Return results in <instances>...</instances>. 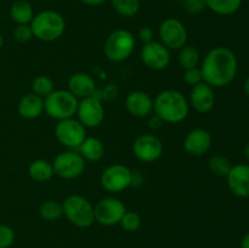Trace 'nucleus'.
<instances>
[{
    "mask_svg": "<svg viewBox=\"0 0 249 248\" xmlns=\"http://www.w3.org/2000/svg\"><path fill=\"white\" fill-rule=\"evenodd\" d=\"M199 68L203 82L212 88L228 87L237 75V56L229 48L216 46L207 53Z\"/></svg>",
    "mask_w": 249,
    "mask_h": 248,
    "instance_id": "obj_1",
    "label": "nucleus"
},
{
    "mask_svg": "<svg viewBox=\"0 0 249 248\" xmlns=\"http://www.w3.org/2000/svg\"><path fill=\"white\" fill-rule=\"evenodd\" d=\"M190 109L189 100L179 90H163L153 99V113L163 123H181L189 117Z\"/></svg>",
    "mask_w": 249,
    "mask_h": 248,
    "instance_id": "obj_2",
    "label": "nucleus"
},
{
    "mask_svg": "<svg viewBox=\"0 0 249 248\" xmlns=\"http://www.w3.org/2000/svg\"><path fill=\"white\" fill-rule=\"evenodd\" d=\"M34 38L40 41L50 43L62 36L66 31V19L60 12L53 10H44L34 15L31 22Z\"/></svg>",
    "mask_w": 249,
    "mask_h": 248,
    "instance_id": "obj_3",
    "label": "nucleus"
},
{
    "mask_svg": "<svg viewBox=\"0 0 249 248\" xmlns=\"http://www.w3.org/2000/svg\"><path fill=\"white\" fill-rule=\"evenodd\" d=\"M79 100L65 89L53 90L44 97V112L55 121L73 118L77 113Z\"/></svg>",
    "mask_w": 249,
    "mask_h": 248,
    "instance_id": "obj_4",
    "label": "nucleus"
},
{
    "mask_svg": "<svg viewBox=\"0 0 249 248\" xmlns=\"http://www.w3.org/2000/svg\"><path fill=\"white\" fill-rule=\"evenodd\" d=\"M136 46V39L128 29H117L107 36L104 53L108 61L114 63L123 62L133 55Z\"/></svg>",
    "mask_w": 249,
    "mask_h": 248,
    "instance_id": "obj_5",
    "label": "nucleus"
},
{
    "mask_svg": "<svg viewBox=\"0 0 249 248\" xmlns=\"http://www.w3.org/2000/svg\"><path fill=\"white\" fill-rule=\"evenodd\" d=\"M63 215L79 229L90 228L95 223L94 206L80 195H71L62 202Z\"/></svg>",
    "mask_w": 249,
    "mask_h": 248,
    "instance_id": "obj_6",
    "label": "nucleus"
},
{
    "mask_svg": "<svg viewBox=\"0 0 249 248\" xmlns=\"http://www.w3.org/2000/svg\"><path fill=\"white\" fill-rule=\"evenodd\" d=\"M55 175L65 180H73L82 177L85 172L87 160L75 150L62 151L53 162Z\"/></svg>",
    "mask_w": 249,
    "mask_h": 248,
    "instance_id": "obj_7",
    "label": "nucleus"
},
{
    "mask_svg": "<svg viewBox=\"0 0 249 248\" xmlns=\"http://www.w3.org/2000/svg\"><path fill=\"white\" fill-rule=\"evenodd\" d=\"M134 174L129 167L124 164H112L102 172L100 182L109 194H121L131 186Z\"/></svg>",
    "mask_w": 249,
    "mask_h": 248,
    "instance_id": "obj_8",
    "label": "nucleus"
},
{
    "mask_svg": "<svg viewBox=\"0 0 249 248\" xmlns=\"http://www.w3.org/2000/svg\"><path fill=\"white\" fill-rule=\"evenodd\" d=\"M56 140L70 150H78L87 139V128L78 119L73 118L58 121L55 126Z\"/></svg>",
    "mask_w": 249,
    "mask_h": 248,
    "instance_id": "obj_9",
    "label": "nucleus"
},
{
    "mask_svg": "<svg viewBox=\"0 0 249 248\" xmlns=\"http://www.w3.org/2000/svg\"><path fill=\"white\" fill-rule=\"evenodd\" d=\"M158 36L160 43L167 46L169 50L179 51L187 44L189 33L185 24L180 19L169 17L160 24Z\"/></svg>",
    "mask_w": 249,
    "mask_h": 248,
    "instance_id": "obj_10",
    "label": "nucleus"
},
{
    "mask_svg": "<svg viewBox=\"0 0 249 248\" xmlns=\"http://www.w3.org/2000/svg\"><path fill=\"white\" fill-rule=\"evenodd\" d=\"M125 212L126 208L121 199L113 196L105 197L95 204V221L102 226L118 225Z\"/></svg>",
    "mask_w": 249,
    "mask_h": 248,
    "instance_id": "obj_11",
    "label": "nucleus"
},
{
    "mask_svg": "<svg viewBox=\"0 0 249 248\" xmlns=\"http://www.w3.org/2000/svg\"><path fill=\"white\" fill-rule=\"evenodd\" d=\"M163 142L153 134H142L138 136L133 143V153L143 163H153L163 155Z\"/></svg>",
    "mask_w": 249,
    "mask_h": 248,
    "instance_id": "obj_12",
    "label": "nucleus"
},
{
    "mask_svg": "<svg viewBox=\"0 0 249 248\" xmlns=\"http://www.w3.org/2000/svg\"><path fill=\"white\" fill-rule=\"evenodd\" d=\"M75 114L85 128H97L105 121V108L95 95L79 100Z\"/></svg>",
    "mask_w": 249,
    "mask_h": 248,
    "instance_id": "obj_13",
    "label": "nucleus"
},
{
    "mask_svg": "<svg viewBox=\"0 0 249 248\" xmlns=\"http://www.w3.org/2000/svg\"><path fill=\"white\" fill-rule=\"evenodd\" d=\"M141 61L152 71H163L170 63V50L160 41L153 40L143 44L140 53Z\"/></svg>",
    "mask_w": 249,
    "mask_h": 248,
    "instance_id": "obj_14",
    "label": "nucleus"
},
{
    "mask_svg": "<svg viewBox=\"0 0 249 248\" xmlns=\"http://www.w3.org/2000/svg\"><path fill=\"white\" fill-rule=\"evenodd\" d=\"M190 108L201 114H206L213 109L215 105V94L214 88L202 82L199 84L191 87V91L189 95Z\"/></svg>",
    "mask_w": 249,
    "mask_h": 248,
    "instance_id": "obj_15",
    "label": "nucleus"
},
{
    "mask_svg": "<svg viewBox=\"0 0 249 248\" xmlns=\"http://www.w3.org/2000/svg\"><path fill=\"white\" fill-rule=\"evenodd\" d=\"M212 143H213L212 134L203 128H196L186 134L182 146L190 156L201 157L211 150Z\"/></svg>",
    "mask_w": 249,
    "mask_h": 248,
    "instance_id": "obj_16",
    "label": "nucleus"
},
{
    "mask_svg": "<svg viewBox=\"0 0 249 248\" xmlns=\"http://www.w3.org/2000/svg\"><path fill=\"white\" fill-rule=\"evenodd\" d=\"M226 182L231 194L240 198L249 197V164L240 163L231 167L226 175Z\"/></svg>",
    "mask_w": 249,
    "mask_h": 248,
    "instance_id": "obj_17",
    "label": "nucleus"
},
{
    "mask_svg": "<svg viewBox=\"0 0 249 248\" xmlns=\"http://www.w3.org/2000/svg\"><path fill=\"white\" fill-rule=\"evenodd\" d=\"M125 108L133 117L146 118L153 113V99L147 92L135 90L126 96Z\"/></svg>",
    "mask_w": 249,
    "mask_h": 248,
    "instance_id": "obj_18",
    "label": "nucleus"
},
{
    "mask_svg": "<svg viewBox=\"0 0 249 248\" xmlns=\"http://www.w3.org/2000/svg\"><path fill=\"white\" fill-rule=\"evenodd\" d=\"M96 84L94 78L85 72L73 73L68 79V91L72 92L78 100L94 96Z\"/></svg>",
    "mask_w": 249,
    "mask_h": 248,
    "instance_id": "obj_19",
    "label": "nucleus"
},
{
    "mask_svg": "<svg viewBox=\"0 0 249 248\" xmlns=\"http://www.w3.org/2000/svg\"><path fill=\"white\" fill-rule=\"evenodd\" d=\"M17 112L27 121L39 118L44 112V99L33 92L24 95L17 105Z\"/></svg>",
    "mask_w": 249,
    "mask_h": 248,
    "instance_id": "obj_20",
    "label": "nucleus"
},
{
    "mask_svg": "<svg viewBox=\"0 0 249 248\" xmlns=\"http://www.w3.org/2000/svg\"><path fill=\"white\" fill-rule=\"evenodd\" d=\"M105 145L100 139L94 136H87L82 145L78 148V152L82 155L87 162H99L105 156Z\"/></svg>",
    "mask_w": 249,
    "mask_h": 248,
    "instance_id": "obj_21",
    "label": "nucleus"
},
{
    "mask_svg": "<svg viewBox=\"0 0 249 248\" xmlns=\"http://www.w3.org/2000/svg\"><path fill=\"white\" fill-rule=\"evenodd\" d=\"M34 15L33 6L27 0H16L10 7V16L16 24H31Z\"/></svg>",
    "mask_w": 249,
    "mask_h": 248,
    "instance_id": "obj_22",
    "label": "nucleus"
},
{
    "mask_svg": "<svg viewBox=\"0 0 249 248\" xmlns=\"http://www.w3.org/2000/svg\"><path fill=\"white\" fill-rule=\"evenodd\" d=\"M28 174L34 181L46 182L55 175L53 163L46 159H36L29 164Z\"/></svg>",
    "mask_w": 249,
    "mask_h": 248,
    "instance_id": "obj_23",
    "label": "nucleus"
},
{
    "mask_svg": "<svg viewBox=\"0 0 249 248\" xmlns=\"http://www.w3.org/2000/svg\"><path fill=\"white\" fill-rule=\"evenodd\" d=\"M207 9L220 16H231L240 10L242 0H204Z\"/></svg>",
    "mask_w": 249,
    "mask_h": 248,
    "instance_id": "obj_24",
    "label": "nucleus"
},
{
    "mask_svg": "<svg viewBox=\"0 0 249 248\" xmlns=\"http://www.w3.org/2000/svg\"><path fill=\"white\" fill-rule=\"evenodd\" d=\"M178 61H179V65L182 70L199 67L201 55H199V51L197 50L196 46L191 45V44H186L184 48H181L179 50Z\"/></svg>",
    "mask_w": 249,
    "mask_h": 248,
    "instance_id": "obj_25",
    "label": "nucleus"
},
{
    "mask_svg": "<svg viewBox=\"0 0 249 248\" xmlns=\"http://www.w3.org/2000/svg\"><path fill=\"white\" fill-rule=\"evenodd\" d=\"M39 215L45 221H56L63 215L62 203L55 199L44 201L39 207Z\"/></svg>",
    "mask_w": 249,
    "mask_h": 248,
    "instance_id": "obj_26",
    "label": "nucleus"
},
{
    "mask_svg": "<svg viewBox=\"0 0 249 248\" xmlns=\"http://www.w3.org/2000/svg\"><path fill=\"white\" fill-rule=\"evenodd\" d=\"M114 11L122 17L130 18L140 10V0H109Z\"/></svg>",
    "mask_w": 249,
    "mask_h": 248,
    "instance_id": "obj_27",
    "label": "nucleus"
},
{
    "mask_svg": "<svg viewBox=\"0 0 249 248\" xmlns=\"http://www.w3.org/2000/svg\"><path fill=\"white\" fill-rule=\"evenodd\" d=\"M209 170L213 175L219 177H226V175L230 172L232 163L229 159L226 156L223 155H215L209 159L208 163Z\"/></svg>",
    "mask_w": 249,
    "mask_h": 248,
    "instance_id": "obj_28",
    "label": "nucleus"
},
{
    "mask_svg": "<svg viewBox=\"0 0 249 248\" xmlns=\"http://www.w3.org/2000/svg\"><path fill=\"white\" fill-rule=\"evenodd\" d=\"M55 90V84H53V80L51 79L49 75L40 74L38 77H36L32 82V91L33 94L38 95L40 97H46L49 94Z\"/></svg>",
    "mask_w": 249,
    "mask_h": 248,
    "instance_id": "obj_29",
    "label": "nucleus"
},
{
    "mask_svg": "<svg viewBox=\"0 0 249 248\" xmlns=\"http://www.w3.org/2000/svg\"><path fill=\"white\" fill-rule=\"evenodd\" d=\"M119 225H121L122 229L125 230L126 232H135V231H138L141 226V216L139 215L136 212L126 211L125 213H124Z\"/></svg>",
    "mask_w": 249,
    "mask_h": 248,
    "instance_id": "obj_30",
    "label": "nucleus"
},
{
    "mask_svg": "<svg viewBox=\"0 0 249 248\" xmlns=\"http://www.w3.org/2000/svg\"><path fill=\"white\" fill-rule=\"evenodd\" d=\"M34 38L31 24H17L14 29V39L18 43H28Z\"/></svg>",
    "mask_w": 249,
    "mask_h": 248,
    "instance_id": "obj_31",
    "label": "nucleus"
},
{
    "mask_svg": "<svg viewBox=\"0 0 249 248\" xmlns=\"http://www.w3.org/2000/svg\"><path fill=\"white\" fill-rule=\"evenodd\" d=\"M15 242V231L11 226L0 225V248H10Z\"/></svg>",
    "mask_w": 249,
    "mask_h": 248,
    "instance_id": "obj_32",
    "label": "nucleus"
},
{
    "mask_svg": "<svg viewBox=\"0 0 249 248\" xmlns=\"http://www.w3.org/2000/svg\"><path fill=\"white\" fill-rule=\"evenodd\" d=\"M184 82L186 84L191 85V87H195V85L199 84V83L203 82V77H202V72L201 68L199 67H194V68H189V70H184Z\"/></svg>",
    "mask_w": 249,
    "mask_h": 248,
    "instance_id": "obj_33",
    "label": "nucleus"
},
{
    "mask_svg": "<svg viewBox=\"0 0 249 248\" xmlns=\"http://www.w3.org/2000/svg\"><path fill=\"white\" fill-rule=\"evenodd\" d=\"M181 1L184 4L185 10L189 14L196 15L203 11L204 9H207L206 4H204V0H181Z\"/></svg>",
    "mask_w": 249,
    "mask_h": 248,
    "instance_id": "obj_34",
    "label": "nucleus"
},
{
    "mask_svg": "<svg viewBox=\"0 0 249 248\" xmlns=\"http://www.w3.org/2000/svg\"><path fill=\"white\" fill-rule=\"evenodd\" d=\"M138 38L142 44H147L150 43V41L155 40V32H153V29L151 28V27H142V28H140V31H139Z\"/></svg>",
    "mask_w": 249,
    "mask_h": 248,
    "instance_id": "obj_35",
    "label": "nucleus"
},
{
    "mask_svg": "<svg viewBox=\"0 0 249 248\" xmlns=\"http://www.w3.org/2000/svg\"><path fill=\"white\" fill-rule=\"evenodd\" d=\"M163 122L160 121V118H158L156 114H153V117H151L150 119V126L152 129H158L160 126V124H162Z\"/></svg>",
    "mask_w": 249,
    "mask_h": 248,
    "instance_id": "obj_36",
    "label": "nucleus"
},
{
    "mask_svg": "<svg viewBox=\"0 0 249 248\" xmlns=\"http://www.w3.org/2000/svg\"><path fill=\"white\" fill-rule=\"evenodd\" d=\"M79 1L88 5V6H99V5H102L104 2H106L107 0H79Z\"/></svg>",
    "mask_w": 249,
    "mask_h": 248,
    "instance_id": "obj_37",
    "label": "nucleus"
},
{
    "mask_svg": "<svg viewBox=\"0 0 249 248\" xmlns=\"http://www.w3.org/2000/svg\"><path fill=\"white\" fill-rule=\"evenodd\" d=\"M240 248H249V232L246 233L242 237V240H241Z\"/></svg>",
    "mask_w": 249,
    "mask_h": 248,
    "instance_id": "obj_38",
    "label": "nucleus"
},
{
    "mask_svg": "<svg viewBox=\"0 0 249 248\" xmlns=\"http://www.w3.org/2000/svg\"><path fill=\"white\" fill-rule=\"evenodd\" d=\"M243 90H245V94L249 97V77L246 79L245 85H243Z\"/></svg>",
    "mask_w": 249,
    "mask_h": 248,
    "instance_id": "obj_39",
    "label": "nucleus"
},
{
    "mask_svg": "<svg viewBox=\"0 0 249 248\" xmlns=\"http://www.w3.org/2000/svg\"><path fill=\"white\" fill-rule=\"evenodd\" d=\"M4 46V36H2V34L0 33V49Z\"/></svg>",
    "mask_w": 249,
    "mask_h": 248,
    "instance_id": "obj_40",
    "label": "nucleus"
},
{
    "mask_svg": "<svg viewBox=\"0 0 249 248\" xmlns=\"http://www.w3.org/2000/svg\"><path fill=\"white\" fill-rule=\"evenodd\" d=\"M246 156H247V158L249 159V143L247 145V147H246Z\"/></svg>",
    "mask_w": 249,
    "mask_h": 248,
    "instance_id": "obj_41",
    "label": "nucleus"
}]
</instances>
